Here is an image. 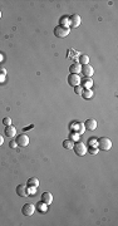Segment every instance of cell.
<instances>
[{
	"instance_id": "cell-8",
	"label": "cell",
	"mask_w": 118,
	"mask_h": 226,
	"mask_svg": "<svg viewBox=\"0 0 118 226\" xmlns=\"http://www.w3.org/2000/svg\"><path fill=\"white\" fill-rule=\"evenodd\" d=\"M81 72L84 74V77L86 78H91L93 74H94V70H93L92 68V65L89 64H86V65H82V69H81Z\"/></svg>"
},
{
	"instance_id": "cell-7",
	"label": "cell",
	"mask_w": 118,
	"mask_h": 226,
	"mask_svg": "<svg viewBox=\"0 0 118 226\" xmlns=\"http://www.w3.org/2000/svg\"><path fill=\"white\" fill-rule=\"evenodd\" d=\"M82 23V19L81 17L78 14H73L72 17L69 18V25H71V28H78L81 25Z\"/></svg>"
},
{
	"instance_id": "cell-13",
	"label": "cell",
	"mask_w": 118,
	"mask_h": 226,
	"mask_svg": "<svg viewBox=\"0 0 118 226\" xmlns=\"http://www.w3.org/2000/svg\"><path fill=\"white\" fill-rule=\"evenodd\" d=\"M15 133H17V129H15V127H14L13 124H10V126H6L5 127V136H8V137H14L15 136Z\"/></svg>"
},
{
	"instance_id": "cell-26",
	"label": "cell",
	"mask_w": 118,
	"mask_h": 226,
	"mask_svg": "<svg viewBox=\"0 0 118 226\" xmlns=\"http://www.w3.org/2000/svg\"><path fill=\"white\" fill-rule=\"evenodd\" d=\"M4 77H5V75H4V74L0 75V80H4Z\"/></svg>"
},
{
	"instance_id": "cell-20",
	"label": "cell",
	"mask_w": 118,
	"mask_h": 226,
	"mask_svg": "<svg viewBox=\"0 0 118 226\" xmlns=\"http://www.w3.org/2000/svg\"><path fill=\"white\" fill-rule=\"evenodd\" d=\"M82 92H83V87H82V85H76V87H74V93L78 94V95H81Z\"/></svg>"
},
{
	"instance_id": "cell-4",
	"label": "cell",
	"mask_w": 118,
	"mask_h": 226,
	"mask_svg": "<svg viewBox=\"0 0 118 226\" xmlns=\"http://www.w3.org/2000/svg\"><path fill=\"white\" fill-rule=\"evenodd\" d=\"M15 142H17L18 146H20V147H25V146L29 144V137L25 133H20V134L17 136Z\"/></svg>"
},
{
	"instance_id": "cell-24",
	"label": "cell",
	"mask_w": 118,
	"mask_h": 226,
	"mask_svg": "<svg viewBox=\"0 0 118 226\" xmlns=\"http://www.w3.org/2000/svg\"><path fill=\"white\" fill-rule=\"evenodd\" d=\"M9 147H10V148H17L18 144H17L15 141H10V143H9Z\"/></svg>"
},
{
	"instance_id": "cell-25",
	"label": "cell",
	"mask_w": 118,
	"mask_h": 226,
	"mask_svg": "<svg viewBox=\"0 0 118 226\" xmlns=\"http://www.w3.org/2000/svg\"><path fill=\"white\" fill-rule=\"evenodd\" d=\"M4 143V138H3V136H0V146H1Z\"/></svg>"
},
{
	"instance_id": "cell-17",
	"label": "cell",
	"mask_w": 118,
	"mask_h": 226,
	"mask_svg": "<svg viewBox=\"0 0 118 226\" xmlns=\"http://www.w3.org/2000/svg\"><path fill=\"white\" fill-rule=\"evenodd\" d=\"M28 186H29V187H30V186H32V187H37V186L39 185V180L38 178H35V177H32V178H29L28 180Z\"/></svg>"
},
{
	"instance_id": "cell-15",
	"label": "cell",
	"mask_w": 118,
	"mask_h": 226,
	"mask_svg": "<svg viewBox=\"0 0 118 226\" xmlns=\"http://www.w3.org/2000/svg\"><path fill=\"white\" fill-rule=\"evenodd\" d=\"M78 63H79L81 65L88 64V63H89V57H88L87 54H82L81 57H79V62H78Z\"/></svg>"
},
{
	"instance_id": "cell-16",
	"label": "cell",
	"mask_w": 118,
	"mask_h": 226,
	"mask_svg": "<svg viewBox=\"0 0 118 226\" xmlns=\"http://www.w3.org/2000/svg\"><path fill=\"white\" fill-rule=\"evenodd\" d=\"M81 95L84 99H91L93 97V92H92V89H86V90H83Z\"/></svg>"
},
{
	"instance_id": "cell-21",
	"label": "cell",
	"mask_w": 118,
	"mask_h": 226,
	"mask_svg": "<svg viewBox=\"0 0 118 226\" xmlns=\"http://www.w3.org/2000/svg\"><path fill=\"white\" fill-rule=\"evenodd\" d=\"M45 206H47L45 204H43V202H42V204H40V202H38L37 207H38V210H39V211H43V212H44V211L47 210V207H45Z\"/></svg>"
},
{
	"instance_id": "cell-22",
	"label": "cell",
	"mask_w": 118,
	"mask_h": 226,
	"mask_svg": "<svg viewBox=\"0 0 118 226\" xmlns=\"http://www.w3.org/2000/svg\"><path fill=\"white\" fill-rule=\"evenodd\" d=\"M3 123L5 124V126H10L12 124V118L10 117H5L3 119Z\"/></svg>"
},
{
	"instance_id": "cell-11",
	"label": "cell",
	"mask_w": 118,
	"mask_h": 226,
	"mask_svg": "<svg viewBox=\"0 0 118 226\" xmlns=\"http://www.w3.org/2000/svg\"><path fill=\"white\" fill-rule=\"evenodd\" d=\"M17 194H18L19 196H22V197H27V196L29 195V194H28L27 186H25V185H19L18 187H17Z\"/></svg>"
},
{
	"instance_id": "cell-6",
	"label": "cell",
	"mask_w": 118,
	"mask_h": 226,
	"mask_svg": "<svg viewBox=\"0 0 118 226\" xmlns=\"http://www.w3.org/2000/svg\"><path fill=\"white\" fill-rule=\"evenodd\" d=\"M34 211H35V206L33 204H25L22 209V212L24 216H32L34 214Z\"/></svg>"
},
{
	"instance_id": "cell-3",
	"label": "cell",
	"mask_w": 118,
	"mask_h": 226,
	"mask_svg": "<svg viewBox=\"0 0 118 226\" xmlns=\"http://www.w3.org/2000/svg\"><path fill=\"white\" fill-rule=\"evenodd\" d=\"M73 149H74V153L77 156H84L87 153V147H86V144L83 143V142L74 143V146H73Z\"/></svg>"
},
{
	"instance_id": "cell-12",
	"label": "cell",
	"mask_w": 118,
	"mask_h": 226,
	"mask_svg": "<svg viewBox=\"0 0 118 226\" xmlns=\"http://www.w3.org/2000/svg\"><path fill=\"white\" fill-rule=\"evenodd\" d=\"M81 69H82L81 64L78 63V62H76V63L71 64V67H69V72H71V74H78V73H81Z\"/></svg>"
},
{
	"instance_id": "cell-28",
	"label": "cell",
	"mask_w": 118,
	"mask_h": 226,
	"mask_svg": "<svg viewBox=\"0 0 118 226\" xmlns=\"http://www.w3.org/2000/svg\"><path fill=\"white\" fill-rule=\"evenodd\" d=\"M0 18H1V12H0Z\"/></svg>"
},
{
	"instance_id": "cell-14",
	"label": "cell",
	"mask_w": 118,
	"mask_h": 226,
	"mask_svg": "<svg viewBox=\"0 0 118 226\" xmlns=\"http://www.w3.org/2000/svg\"><path fill=\"white\" fill-rule=\"evenodd\" d=\"M81 84H83V87H86L87 89H91V87L93 85V80L92 78H84L83 80H81Z\"/></svg>"
},
{
	"instance_id": "cell-19",
	"label": "cell",
	"mask_w": 118,
	"mask_h": 226,
	"mask_svg": "<svg viewBox=\"0 0 118 226\" xmlns=\"http://www.w3.org/2000/svg\"><path fill=\"white\" fill-rule=\"evenodd\" d=\"M77 127H78V132H77V134H83V133H84V129H86L84 124H83V123H79V124L77 126Z\"/></svg>"
},
{
	"instance_id": "cell-23",
	"label": "cell",
	"mask_w": 118,
	"mask_h": 226,
	"mask_svg": "<svg viewBox=\"0 0 118 226\" xmlns=\"http://www.w3.org/2000/svg\"><path fill=\"white\" fill-rule=\"evenodd\" d=\"M89 152H91V155H97L98 148H96V147H93V146H91V147H89Z\"/></svg>"
},
{
	"instance_id": "cell-9",
	"label": "cell",
	"mask_w": 118,
	"mask_h": 226,
	"mask_svg": "<svg viewBox=\"0 0 118 226\" xmlns=\"http://www.w3.org/2000/svg\"><path fill=\"white\" fill-rule=\"evenodd\" d=\"M84 127H86V129H88V131H94V129L97 128V121L93 119V118L87 119L86 122H84Z\"/></svg>"
},
{
	"instance_id": "cell-2",
	"label": "cell",
	"mask_w": 118,
	"mask_h": 226,
	"mask_svg": "<svg viewBox=\"0 0 118 226\" xmlns=\"http://www.w3.org/2000/svg\"><path fill=\"white\" fill-rule=\"evenodd\" d=\"M97 142H98V148L102 151H109L112 148V141L107 137H101Z\"/></svg>"
},
{
	"instance_id": "cell-5",
	"label": "cell",
	"mask_w": 118,
	"mask_h": 226,
	"mask_svg": "<svg viewBox=\"0 0 118 226\" xmlns=\"http://www.w3.org/2000/svg\"><path fill=\"white\" fill-rule=\"evenodd\" d=\"M81 77L78 74H69L68 75V84L72 85V87H76V85H81Z\"/></svg>"
},
{
	"instance_id": "cell-10",
	"label": "cell",
	"mask_w": 118,
	"mask_h": 226,
	"mask_svg": "<svg viewBox=\"0 0 118 226\" xmlns=\"http://www.w3.org/2000/svg\"><path fill=\"white\" fill-rule=\"evenodd\" d=\"M42 202L45 204L47 206L50 205L53 202V195L50 192H43V195H42Z\"/></svg>"
},
{
	"instance_id": "cell-1",
	"label": "cell",
	"mask_w": 118,
	"mask_h": 226,
	"mask_svg": "<svg viewBox=\"0 0 118 226\" xmlns=\"http://www.w3.org/2000/svg\"><path fill=\"white\" fill-rule=\"evenodd\" d=\"M68 34H69V28L68 27H64V25L59 24L54 28V35H55L57 38H65Z\"/></svg>"
},
{
	"instance_id": "cell-27",
	"label": "cell",
	"mask_w": 118,
	"mask_h": 226,
	"mask_svg": "<svg viewBox=\"0 0 118 226\" xmlns=\"http://www.w3.org/2000/svg\"><path fill=\"white\" fill-rule=\"evenodd\" d=\"M1 59H3V57H1V55H0V62H1Z\"/></svg>"
},
{
	"instance_id": "cell-18",
	"label": "cell",
	"mask_w": 118,
	"mask_h": 226,
	"mask_svg": "<svg viewBox=\"0 0 118 226\" xmlns=\"http://www.w3.org/2000/svg\"><path fill=\"white\" fill-rule=\"evenodd\" d=\"M73 146H74V143H73V141L69 138V139H65L64 142H63V147H64L65 149H71L73 148Z\"/></svg>"
}]
</instances>
